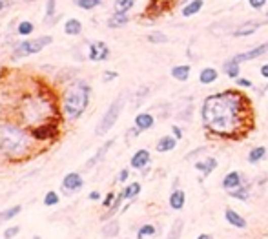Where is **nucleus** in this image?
<instances>
[{
    "label": "nucleus",
    "instance_id": "obj_1",
    "mask_svg": "<svg viewBox=\"0 0 268 239\" xmlns=\"http://www.w3.org/2000/svg\"><path fill=\"white\" fill-rule=\"evenodd\" d=\"M201 121L212 135L237 139L252 126V102L239 90L212 93L201 104Z\"/></svg>",
    "mask_w": 268,
    "mask_h": 239
},
{
    "label": "nucleus",
    "instance_id": "obj_2",
    "mask_svg": "<svg viewBox=\"0 0 268 239\" xmlns=\"http://www.w3.org/2000/svg\"><path fill=\"white\" fill-rule=\"evenodd\" d=\"M31 132L17 123H0V155L8 159H22L31 152Z\"/></svg>",
    "mask_w": 268,
    "mask_h": 239
},
{
    "label": "nucleus",
    "instance_id": "obj_3",
    "mask_svg": "<svg viewBox=\"0 0 268 239\" xmlns=\"http://www.w3.org/2000/svg\"><path fill=\"white\" fill-rule=\"evenodd\" d=\"M90 99H91V86L88 84V81L77 78L71 84H68V88L62 93V104H60L64 119L73 123L79 117H82V113L90 106Z\"/></svg>",
    "mask_w": 268,
    "mask_h": 239
},
{
    "label": "nucleus",
    "instance_id": "obj_4",
    "mask_svg": "<svg viewBox=\"0 0 268 239\" xmlns=\"http://www.w3.org/2000/svg\"><path fill=\"white\" fill-rule=\"evenodd\" d=\"M55 113H57V108L53 106V102L42 95L24 99L22 108H20V117H22L24 125L31 126V128L46 125V123H53L51 119L55 117Z\"/></svg>",
    "mask_w": 268,
    "mask_h": 239
},
{
    "label": "nucleus",
    "instance_id": "obj_5",
    "mask_svg": "<svg viewBox=\"0 0 268 239\" xmlns=\"http://www.w3.org/2000/svg\"><path fill=\"white\" fill-rule=\"evenodd\" d=\"M126 99H128L126 92H123V93H119L113 101H111V104L108 106V110L104 111L102 117H100L99 125H97V128H95V135L102 137V135H106L109 130L117 125L119 117H121L124 106H126Z\"/></svg>",
    "mask_w": 268,
    "mask_h": 239
},
{
    "label": "nucleus",
    "instance_id": "obj_6",
    "mask_svg": "<svg viewBox=\"0 0 268 239\" xmlns=\"http://www.w3.org/2000/svg\"><path fill=\"white\" fill-rule=\"evenodd\" d=\"M53 42L51 35H42V37L29 38V41H22L20 44H17L13 50V59H24V57L35 55L41 53L44 48H48Z\"/></svg>",
    "mask_w": 268,
    "mask_h": 239
},
{
    "label": "nucleus",
    "instance_id": "obj_7",
    "mask_svg": "<svg viewBox=\"0 0 268 239\" xmlns=\"http://www.w3.org/2000/svg\"><path fill=\"white\" fill-rule=\"evenodd\" d=\"M268 24V17L266 19H254V20H245V22H241L237 28L232 29V37L236 38H243V37H250V35H254L257 29H261L263 26H266Z\"/></svg>",
    "mask_w": 268,
    "mask_h": 239
},
{
    "label": "nucleus",
    "instance_id": "obj_8",
    "mask_svg": "<svg viewBox=\"0 0 268 239\" xmlns=\"http://www.w3.org/2000/svg\"><path fill=\"white\" fill-rule=\"evenodd\" d=\"M109 55H111V51H109L108 44L104 41L90 42V46H88V59L91 62H104V60L109 59Z\"/></svg>",
    "mask_w": 268,
    "mask_h": 239
},
{
    "label": "nucleus",
    "instance_id": "obj_9",
    "mask_svg": "<svg viewBox=\"0 0 268 239\" xmlns=\"http://www.w3.org/2000/svg\"><path fill=\"white\" fill-rule=\"evenodd\" d=\"M264 55H268V41L263 42V44H257V46H254L248 51L237 53V55H234L232 59L236 60V62H239V64H243V62H250V60L261 59V57H264Z\"/></svg>",
    "mask_w": 268,
    "mask_h": 239
},
{
    "label": "nucleus",
    "instance_id": "obj_10",
    "mask_svg": "<svg viewBox=\"0 0 268 239\" xmlns=\"http://www.w3.org/2000/svg\"><path fill=\"white\" fill-rule=\"evenodd\" d=\"M82 186H84V179H82V175L79 174V172H69V174H66V175H64L62 183H60V188H62V192L68 193V195L79 192Z\"/></svg>",
    "mask_w": 268,
    "mask_h": 239
},
{
    "label": "nucleus",
    "instance_id": "obj_11",
    "mask_svg": "<svg viewBox=\"0 0 268 239\" xmlns=\"http://www.w3.org/2000/svg\"><path fill=\"white\" fill-rule=\"evenodd\" d=\"M55 135H57V125L55 123H46V125L31 128V137L36 139V141H48V139H53Z\"/></svg>",
    "mask_w": 268,
    "mask_h": 239
},
{
    "label": "nucleus",
    "instance_id": "obj_12",
    "mask_svg": "<svg viewBox=\"0 0 268 239\" xmlns=\"http://www.w3.org/2000/svg\"><path fill=\"white\" fill-rule=\"evenodd\" d=\"M113 144H115V139H108V141H106L104 144H100V148L97 150L95 153H93V155L90 157V161H88L86 165H84V168H86V170H91L93 166H97L99 163L104 161L106 153H108L109 150H111V146H113Z\"/></svg>",
    "mask_w": 268,
    "mask_h": 239
},
{
    "label": "nucleus",
    "instance_id": "obj_13",
    "mask_svg": "<svg viewBox=\"0 0 268 239\" xmlns=\"http://www.w3.org/2000/svg\"><path fill=\"white\" fill-rule=\"evenodd\" d=\"M175 2L173 0H151L150 4L146 6V15H151V17H159L164 11L172 10Z\"/></svg>",
    "mask_w": 268,
    "mask_h": 239
},
{
    "label": "nucleus",
    "instance_id": "obj_14",
    "mask_svg": "<svg viewBox=\"0 0 268 239\" xmlns=\"http://www.w3.org/2000/svg\"><path fill=\"white\" fill-rule=\"evenodd\" d=\"M150 152L146 150V148H141V150H137L135 153L132 155V159H130V166L132 168H135V170H144L146 166L150 165Z\"/></svg>",
    "mask_w": 268,
    "mask_h": 239
},
{
    "label": "nucleus",
    "instance_id": "obj_15",
    "mask_svg": "<svg viewBox=\"0 0 268 239\" xmlns=\"http://www.w3.org/2000/svg\"><path fill=\"white\" fill-rule=\"evenodd\" d=\"M217 159L215 157H205L203 161H197L194 163V168H196L197 172H201L203 174V177H208V175L214 174V170L217 168Z\"/></svg>",
    "mask_w": 268,
    "mask_h": 239
},
{
    "label": "nucleus",
    "instance_id": "obj_16",
    "mask_svg": "<svg viewBox=\"0 0 268 239\" xmlns=\"http://www.w3.org/2000/svg\"><path fill=\"white\" fill-rule=\"evenodd\" d=\"M155 125V117L150 113V111H141V113L135 115V121H133V126L139 128L141 132H146V130H151Z\"/></svg>",
    "mask_w": 268,
    "mask_h": 239
},
{
    "label": "nucleus",
    "instance_id": "obj_17",
    "mask_svg": "<svg viewBox=\"0 0 268 239\" xmlns=\"http://www.w3.org/2000/svg\"><path fill=\"white\" fill-rule=\"evenodd\" d=\"M128 24H130V15L128 13H117V11H113V13L108 17V20H106V26H108L109 29L126 28Z\"/></svg>",
    "mask_w": 268,
    "mask_h": 239
},
{
    "label": "nucleus",
    "instance_id": "obj_18",
    "mask_svg": "<svg viewBox=\"0 0 268 239\" xmlns=\"http://www.w3.org/2000/svg\"><path fill=\"white\" fill-rule=\"evenodd\" d=\"M221 184H223V188L226 190V192L239 188V186L243 184V175H241V172H236V170L228 172V174L223 177V183H221Z\"/></svg>",
    "mask_w": 268,
    "mask_h": 239
},
{
    "label": "nucleus",
    "instance_id": "obj_19",
    "mask_svg": "<svg viewBox=\"0 0 268 239\" xmlns=\"http://www.w3.org/2000/svg\"><path fill=\"white\" fill-rule=\"evenodd\" d=\"M203 8H205V0H190L184 6H181V15L184 19H190L194 15L201 13Z\"/></svg>",
    "mask_w": 268,
    "mask_h": 239
},
{
    "label": "nucleus",
    "instance_id": "obj_20",
    "mask_svg": "<svg viewBox=\"0 0 268 239\" xmlns=\"http://www.w3.org/2000/svg\"><path fill=\"white\" fill-rule=\"evenodd\" d=\"M175 146H177V139L173 137V135H164V137H161L159 141H157L155 150L159 153H168V152H172V150H175Z\"/></svg>",
    "mask_w": 268,
    "mask_h": 239
},
{
    "label": "nucleus",
    "instance_id": "obj_21",
    "mask_svg": "<svg viewBox=\"0 0 268 239\" xmlns=\"http://www.w3.org/2000/svg\"><path fill=\"white\" fill-rule=\"evenodd\" d=\"M168 203H170V208H172V210H182V208H184V203H186V193L182 192L181 188L172 190Z\"/></svg>",
    "mask_w": 268,
    "mask_h": 239
},
{
    "label": "nucleus",
    "instance_id": "obj_22",
    "mask_svg": "<svg viewBox=\"0 0 268 239\" xmlns=\"http://www.w3.org/2000/svg\"><path fill=\"white\" fill-rule=\"evenodd\" d=\"M190 73H192L190 64H179V66H173V68L170 69V75H172L175 81H179V83H186L188 78H190Z\"/></svg>",
    "mask_w": 268,
    "mask_h": 239
},
{
    "label": "nucleus",
    "instance_id": "obj_23",
    "mask_svg": "<svg viewBox=\"0 0 268 239\" xmlns=\"http://www.w3.org/2000/svg\"><path fill=\"white\" fill-rule=\"evenodd\" d=\"M224 219H226L232 226H236V228H246V219L239 214V212L232 210V208H226V210H224Z\"/></svg>",
    "mask_w": 268,
    "mask_h": 239
},
{
    "label": "nucleus",
    "instance_id": "obj_24",
    "mask_svg": "<svg viewBox=\"0 0 268 239\" xmlns=\"http://www.w3.org/2000/svg\"><path fill=\"white\" fill-rule=\"evenodd\" d=\"M217 78H219V71L215 68H212V66H206V68H203L199 71V83L205 84V86L214 84Z\"/></svg>",
    "mask_w": 268,
    "mask_h": 239
},
{
    "label": "nucleus",
    "instance_id": "obj_25",
    "mask_svg": "<svg viewBox=\"0 0 268 239\" xmlns=\"http://www.w3.org/2000/svg\"><path fill=\"white\" fill-rule=\"evenodd\" d=\"M223 73L226 75V77H230V78L236 81L237 77H241V64L236 62L234 59H228L226 62L223 64Z\"/></svg>",
    "mask_w": 268,
    "mask_h": 239
},
{
    "label": "nucleus",
    "instance_id": "obj_26",
    "mask_svg": "<svg viewBox=\"0 0 268 239\" xmlns=\"http://www.w3.org/2000/svg\"><path fill=\"white\" fill-rule=\"evenodd\" d=\"M64 33L69 37H79L82 33V22L79 19H68L64 22Z\"/></svg>",
    "mask_w": 268,
    "mask_h": 239
},
{
    "label": "nucleus",
    "instance_id": "obj_27",
    "mask_svg": "<svg viewBox=\"0 0 268 239\" xmlns=\"http://www.w3.org/2000/svg\"><path fill=\"white\" fill-rule=\"evenodd\" d=\"M141 190H142V186H141V183H130V184H126L123 188V195H124V199H128V201H133V199L141 193Z\"/></svg>",
    "mask_w": 268,
    "mask_h": 239
},
{
    "label": "nucleus",
    "instance_id": "obj_28",
    "mask_svg": "<svg viewBox=\"0 0 268 239\" xmlns=\"http://www.w3.org/2000/svg\"><path fill=\"white\" fill-rule=\"evenodd\" d=\"M119 232H121V225H119L117 219H109L104 226H102V235L104 237H117Z\"/></svg>",
    "mask_w": 268,
    "mask_h": 239
},
{
    "label": "nucleus",
    "instance_id": "obj_29",
    "mask_svg": "<svg viewBox=\"0 0 268 239\" xmlns=\"http://www.w3.org/2000/svg\"><path fill=\"white\" fill-rule=\"evenodd\" d=\"M266 157V148L264 146H255L252 148L250 152H248V163L250 165H257V163H261Z\"/></svg>",
    "mask_w": 268,
    "mask_h": 239
},
{
    "label": "nucleus",
    "instance_id": "obj_30",
    "mask_svg": "<svg viewBox=\"0 0 268 239\" xmlns=\"http://www.w3.org/2000/svg\"><path fill=\"white\" fill-rule=\"evenodd\" d=\"M137 0H115L113 2V11L117 13H130L135 8Z\"/></svg>",
    "mask_w": 268,
    "mask_h": 239
},
{
    "label": "nucleus",
    "instance_id": "obj_31",
    "mask_svg": "<svg viewBox=\"0 0 268 239\" xmlns=\"http://www.w3.org/2000/svg\"><path fill=\"white\" fill-rule=\"evenodd\" d=\"M228 195L234 199H239V201H248V197H250V186H248V184H241L239 188L230 190Z\"/></svg>",
    "mask_w": 268,
    "mask_h": 239
},
{
    "label": "nucleus",
    "instance_id": "obj_32",
    "mask_svg": "<svg viewBox=\"0 0 268 239\" xmlns=\"http://www.w3.org/2000/svg\"><path fill=\"white\" fill-rule=\"evenodd\" d=\"M33 31H35V26H33L31 20H20V22H18L17 33L20 37H29Z\"/></svg>",
    "mask_w": 268,
    "mask_h": 239
},
{
    "label": "nucleus",
    "instance_id": "obj_33",
    "mask_svg": "<svg viewBox=\"0 0 268 239\" xmlns=\"http://www.w3.org/2000/svg\"><path fill=\"white\" fill-rule=\"evenodd\" d=\"M182 226H184V221H182V219H175V221H173L172 228H170V232H168V235H166V239H181Z\"/></svg>",
    "mask_w": 268,
    "mask_h": 239
},
{
    "label": "nucleus",
    "instance_id": "obj_34",
    "mask_svg": "<svg viewBox=\"0 0 268 239\" xmlns=\"http://www.w3.org/2000/svg\"><path fill=\"white\" fill-rule=\"evenodd\" d=\"M55 13H57V0H46V17H44V20H46V24L48 26H51V20L55 19Z\"/></svg>",
    "mask_w": 268,
    "mask_h": 239
},
{
    "label": "nucleus",
    "instance_id": "obj_35",
    "mask_svg": "<svg viewBox=\"0 0 268 239\" xmlns=\"http://www.w3.org/2000/svg\"><path fill=\"white\" fill-rule=\"evenodd\" d=\"M73 4L84 11H91L95 10V8H99L102 4V0H73Z\"/></svg>",
    "mask_w": 268,
    "mask_h": 239
},
{
    "label": "nucleus",
    "instance_id": "obj_36",
    "mask_svg": "<svg viewBox=\"0 0 268 239\" xmlns=\"http://www.w3.org/2000/svg\"><path fill=\"white\" fill-rule=\"evenodd\" d=\"M20 212H22V207H20V205H15V207H11V208H6L4 212H0V223H2V221L13 219V217H17Z\"/></svg>",
    "mask_w": 268,
    "mask_h": 239
},
{
    "label": "nucleus",
    "instance_id": "obj_37",
    "mask_svg": "<svg viewBox=\"0 0 268 239\" xmlns=\"http://www.w3.org/2000/svg\"><path fill=\"white\" fill-rule=\"evenodd\" d=\"M146 41L150 42V44H166V42H168V37H166L163 31H150L146 35Z\"/></svg>",
    "mask_w": 268,
    "mask_h": 239
},
{
    "label": "nucleus",
    "instance_id": "obj_38",
    "mask_svg": "<svg viewBox=\"0 0 268 239\" xmlns=\"http://www.w3.org/2000/svg\"><path fill=\"white\" fill-rule=\"evenodd\" d=\"M155 232H157V228H155L154 225H142L141 228H139V232H137V239L151 237V235H155Z\"/></svg>",
    "mask_w": 268,
    "mask_h": 239
},
{
    "label": "nucleus",
    "instance_id": "obj_39",
    "mask_svg": "<svg viewBox=\"0 0 268 239\" xmlns=\"http://www.w3.org/2000/svg\"><path fill=\"white\" fill-rule=\"evenodd\" d=\"M60 197H59V193L55 192V190H50V192H46L44 195V205L46 207H55V205H59Z\"/></svg>",
    "mask_w": 268,
    "mask_h": 239
},
{
    "label": "nucleus",
    "instance_id": "obj_40",
    "mask_svg": "<svg viewBox=\"0 0 268 239\" xmlns=\"http://www.w3.org/2000/svg\"><path fill=\"white\" fill-rule=\"evenodd\" d=\"M148 93H150V88H148V86L139 88V90H137V93H135V106L141 104V102L146 99V95H148Z\"/></svg>",
    "mask_w": 268,
    "mask_h": 239
},
{
    "label": "nucleus",
    "instance_id": "obj_41",
    "mask_svg": "<svg viewBox=\"0 0 268 239\" xmlns=\"http://www.w3.org/2000/svg\"><path fill=\"white\" fill-rule=\"evenodd\" d=\"M266 2L268 0H248V4H250V8L252 10H255V11H261L266 6Z\"/></svg>",
    "mask_w": 268,
    "mask_h": 239
},
{
    "label": "nucleus",
    "instance_id": "obj_42",
    "mask_svg": "<svg viewBox=\"0 0 268 239\" xmlns=\"http://www.w3.org/2000/svg\"><path fill=\"white\" fill-rule=\"evenodd\" d=\"M203 152H206V146H201V148H196V150H192L190 153H186V157H184V159H186V161H190V159H196V157H199Z\"/></svg>",
    "mask_w": 268,
    "mask_h": 239
},
{
    "label": "nucleus",
    "instance_id": "obj_43",
    "mask_svg": "<svg viewBox=\"0 0 268 239\" xmlns=\"http://www.w3.org/2000/svg\"><path fill=\"white\" fill-rule=\"evenodd\" d=\"M115 197H117V195H115L113 192H108V195H106V197L102 199V207H104V208H109V207H111V205L115 203Z\"/></svg>",
    "mask_w": 268,
    "mask_h": 239
},
{
    "label": "nucleus",
    "instance_id": "obj_44",
    "mask_svg": "<svg viewBox=\"0 0 268 239\" xmlns=\"http://www.w3.org/2000/svg\"><path fill=\"white\" fill-rule=\"evenodd\" d=\"M117 77H119V73L117 71H111V69H108V71L102 73V81H104V83H111V81H115Z\"/></svg>",
    "mask_w": 268,
    "mask_h": 239
},
{
    "label": "nucleus",
    "instance_id": "obj_45",
    "mask_svg": "<svg viewBox=\"0 0 268 239\" xmlns=\"http://www.w3.org/2000/svg\"><path fill=\"white\" fill-rule=\"evenodd\" d=\"M20 232V226H9V228H6V232H4V237L6 239H11V237H15V235Z\"/></svg>",
    "mask_w": 268,
    "mask_h": 239
},
{
    "label": "nucleus",
    "instance_id": "obj_46",
    "mask_svg": "<svg viewBox=\"0 0 268 239\" xmlns=\"http://www.w3.org/2000/svg\"><path fill=\"white\" fill-rule=\"evenodd\" d=\"M236 84H237L239 88H254L252 81H248V78H245V77H237V78H236Z\"/></svg>",
    "mask_w": 268,
    "mask_h": 239
},
{
    "label": "nucleus",
    "instance_id": "obj_47",
    "mask_svg": "<svg viewBox=\"0 0 268 239\" xmlns=\"http://www.w3.org/2000/svg\"><path fill=\"white\" fill-rule=\"evenodd\" d=\"M128 177H130V170H128V168H123V170L119 172V175H117V181H119V183H126V181H128Z\"/></svg>",
    "mask_w": 268,
    "mask_h": 239
},
{
    "label": "nucleus",
    "instance_id": "obj_48",
    "mask_svg": "<svg viewBox=\"0 0 268 239\" xmlns=\"http://www.w3.org/2000/svg\"><path fill=\"white\" fill-rule=\"evenodd\" d=\"M172 135H173L175 139H177V141H181V139H182V128H181V126L173 125V126H172Z\"/></svg>",
    "mask_w": 268,
    "mask_h": 239
},
{
    "label": "nucleus",
    "instance_id": "obj_49",
    "mask_svg": "<svg viewBox=\"0 0 268 239\" xmlns=\"http://www.w3.org/2000/svg\"><path fill=\"white\" fill-rule=\"evenodd\" d=\"M259 73H261V77H263V78H268V62H264V64L261 66Z\"/></svg>",
    "mask_w": 268,
    "mask_h": 239
},
{
    "label": "nucleus",
    "instance_id": "obj_50",
    "mask_svg": "<svg viewBox=\"0 0 268 239\" xmlns=\"http://www.w3.org/2000/svg\"><path fill=\"white\" fill-rule=\"evenodd\" d=\"M88 197H90V201H99V199H100V192L93 190V192H90V195H88Z\"/></svg>",
    "mask_w": 268,
    "mask_h": 239
},
{
    "label": "nucleus",
    "instance_id": "obj_51",
    "mask_svg": "<svg viewBox=\"0 0 268 239\" xmlns=\"http://www.w3.org/2000/svg\"><path fill=\"white\" fill-rule=\"evenodd\" d=\"M197 239H214L210 234H201V235H197Z\"/></svg>",
    "mask_w": 268,
    "mask_h": 239
},
{
    "label": "nucleus",
    "instance_id": "obj_52",
    "mask_svg": "<svg viewBox=\"0 0 268 239\" xmlns=\"http://www.w3.org/2000/svg\"><path fill=\"white\" fill-rule=\"evenodd\" d=\"M173 2H175V4H179V6H184L186 2H190V0H173Z\"/></svg>",
    "mask_w": 268,
    "mask_h": 239
},
{
    "label": "nucleus",
    "instance_id": "obj_53",
    "mask_svg": "<svg viewBox=\"0 0 268 239\" xmlns=\"http://www.w3.org/2000/svg\"><path fill=\"white\" fill-rule=\"evenodd\" d=\"M26 2H36V0H26Z\"/></svg>",
    "mask_w": 268,
    "mask_h": 239
},
{
    "label": "nucleus",
    "instance_id": "obj_54",
    "mask_svg": "<svg viewBox=\"0 0 268 239\" xmlns=\"http://www.w3.org/2000/svg\"><path fill=\"white\" fill-rule=\"evenodd\" d=\"M33 239H41V237H39V235H35V237H33Z\"/></svg>",
    "mask_w": 268,
    "mask_h": 239
},
{
    "label": "nucleus",
    "instance_id": "obj_55",
    "mask_svg": "<svg viewBox=\"0 0 268 239\" xmlns=\"http://www.w3.org/2000/svg\"><path fill=\"white\" fill-rule=\"evenodd\" d=\"M264 90H268V84H266V86H264Z\"/></svg>",
    "mask_w": 268,
    "mask_h": 239
},
{
    "label": "nucleus",
    "instance_id": "obj_56",
    "mask_svg": "<svg viewBox=\"0 0 268 239\" xmlns=\"http://www.w3.org/2000/svg\"><path fill=\"white\" fill-rule=\"evenodd\" d=\"M266 17H268V11H266Z\"/></svg>",
    "mask_w": 268,
    "mask_h": 239
}]
</instances>
